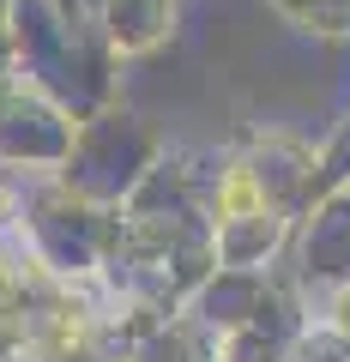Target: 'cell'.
<instances>
[{
	"instance_id": "6da1fadb",
	"label": "cell",
	"mask_w": 350,
	"mask_h": 362,
	"mask_svg": "<svg viewBox=\"0 0 350 362\" xmlns=\"http://www.w3.org/2000/svg\"><path fill=\"white\" fill-rule=\"evenodd\" d=\"M157 139L133 115H97L91 127L66 139V187L85 199H121L151 175Z\"/></svg>"
},
{
	"instance_id": "7a4b0ae2",
	"label": "cell",
	"mask_w": 350,
	"mask_h": 362,
	"mask_svg": "<svg viewBox=\"0 0 350 362\" xmlns=\"http://www.w3.org/2000/svg\"><path fill=\"white\" fill-rule=\"evenodd\" d=\"M302 218H308V230H302V278L332 296V290L350 284V194L320 199Z\"/></svg>"
},
{
	"instance_id": "3957f363",
	"label": "cell",
	"mask_w": 350,
	"mask_h": 362,
	"mask_svg": "<svg viewBox=\"0 0 350 362\" xmlns=\"http://www.w3.org/2000/svg\"><path fill=\"white\" fill-rule=\"evenodd\" d=\"M103 37L121 54H139L169 37V0H103Z\"/></svg>"
}]
</instances>
